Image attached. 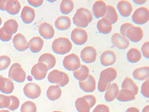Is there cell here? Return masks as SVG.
Wrapping results in <instances>:
<instances>
[{
  "label": "cell",
  "instance_id": "cell-25",
  "mask_svg": "<svg viewBox=\"0 0 149 112\" xmlns=\"http://www.w3.org/2000/svg\"><path fill=\"white\" fill-rule=\"evenodd\" d=\"M71 24L70 17L66 15H62L57 18L55 22V26L58 30H65L70 28Z\"/></svg>",
  "mask_w": 149,
  "mask_h": 112
},
{
  "label": "cell",
  "instance_id": "cell-32",
  "mask_svg": "<svg viewBox=\"0 0 149 112\" xmlns=\"http://www.w3.org/2000/svg\"><path fill=\"white\" fill-rule=\"evenodd\" d=\"M117 100L123 102H128L136 99V95L132 91L122 89L119 91L118 95L116 97Z\"/></svg>",
  "mask_w": 149,
  "mask_h": 112
},
{
  "label": "cell",
  "instance_id": "cell-24",
  "mask_svg": "<svg viewBox=\"0 0 149 112\" xmlns=\"http://www.w3.org/2000/svg\"><path fill=\"white\" fill-rule=\"evenodd\" d=\"M119 86L116 83L111 84L108 89L106 91L104 98L107 102H112L115 99L119 93Z\"/></svg>",
  "mask_w": 149,
  "mask_h": 112
},
{
  "label": "cell",
  "instance_id": "cell-47",
  "mask_svg": "<svg viewBox=\"0 0 149 112\" xmlns=\"http://www.w3.org/2000/svg\"><path fill=\"white\" fill-rule=\"evenodd\" d=\"M84 97L88 101L91 108L93 107L96 104V98L95 96L92 95H85Z\"/></svg>",
  "mask_w": 149,
  "mask_h": 112
},
{
  "label": "cell",
  "instance_id": "cell-6",
  "mask_svg": "<svg viewBox=\"0 0 149 112\" xmlns=\"http://www.w3.org/2000/svg\"><path fill=\"white\" fill-rule=\"evenodd\" d=\"M63 65L68 71H74L81 65V61L79 56L75 53H71L66 56L63 60Z\"/></svg>",
  "mask_w": 149,
  "mask_h": 112
},
{
  "label": "cell",
  "instance_id": "cell-1",
  "mask_svg": "<svg viewBox=\"0 0 149 112\" xmlns=\"http://www.w3.org/2000/svg\"><path fill=\"white\" fill-rule=\"evenodd\" d=\"M92 12L87 8L81 7L77 9L73 17V22L75 25L79 28H86L93 20Z\"/></svg>",
  "mask_w": 149,
  "mask_h": 112
},
{
  "label": "cell",
  "instance_id": "cell-27",
  "mask_svg": "<svg viewBox=\"0 0 149 112\" xmlns=\"http://www.w3.org/2000/svg\"><path fill=\"white\" fill-rule=\"evenodd\" d=\"M62 95V90L58 85L50 86L47 91V96L51 101L59 99Z\"/></svg>",
  "mask_w": 149,
  "mask_h": 112
},
{
  "label": "cell",
  "instance_id": "cell-46",
  "mask_svg": "<svg viewBox=\"0 0 149 112\" xmlns=\"http://www.w3.org/2000/svg\"><path fill=\"white\" fill-rule=\"evenodd\" d=\"M133 26H134V25L132 24L128 23V22L125 23L123 24L120 27V32L121 33V35H123V36H124V37H126L127 30Z\"/></svg>",
  "mask_w": 149,
  "mask_h": 112
},
{
  "label": "cell",
  "instance_id": "cell-49",
  "mask_svg": "<svg viewBox=\"0 0 149 112\" xmlns=\"http://www.w3.org/2000/svg\"><path fill=\"white\" fill-rule=\"evenodd\" d=\"M7 1L0 0V10L5 11V5Z\"/></svg>",
  "mask_w": 149,
  "mask_h": 112
},
{
  "label": "cell",
  "instance_id": "cell-51",
  "mask_svg": "<svg viewBox=\"0 0 149 112\" xmlns=\"http://www.w3.org/2000/svg\"><path fill=\"white\" fill-rule=\"evenodd\" d=\"M133 2H135L136 4H141L145 3L146 2V0L145 1H133Z\"/></svg>",
  "mask_w": 149,
  "mask_h": 112
},
{
  "label": "cell",
  "instance_id": "cell-36",
  "mask_svg": "<svg viewBox=\"0 0 149 112\" xmlns=\"http://www.w3.org/2000/svg\"><path fill=\"white\" fill-rule=\"evenodd\" d=\"M122 89H128L132 91L134 95L138 94L139 91V88L134 81L130 77H126L122 83Z\"/></svg>",
  "mask_w": 149,
  "mask_h": 112
},
{
  "label": "cell",
  "instance_id": "cell-18",
  "mask_svg": "<svg viewBox=\"0 0 149 112\" xmlns=\"http://www.w3.org/2000/svg\"><path fill=\"white\" fill-rule=\"evenodd\" d=\"M100 60L102 65L104 66L112 65L116 60V55L114 51L107 50L102 53Z\"/></svg>",
  "mask_w": 149,
  "mask_h": 112
},
{
  "label": "cell",
  "instance_id": "cell-8",
  "mask_svg": "<svg viewBox=\"0 0 149 112\" xmlns=\"http://www.w3.org/2000/svg\"><path fill=\"white\" fill-rule=\"evenodd\" d=\"M23 91L27 97L31 99H36L39 97L42 91L39 85L32 82L27 83L24 86Z\"/></svg>",
  "mask_w": 149,
  "mask_h": 112
},
{
  "label": "cell",
  "instance_id": "cell-35",
  "mask_svg": "<svg viewBox=\"0 0 149 112\" xmlns=\"http://www.w3.org/2000/svg\"><path fill=\"white\" fill-rule=\"evenodd\" d=\"M107 7V10L104 17L108 20L113 25L118 21V14L117 13L116 9L113 6L111 5H108Z\"/></svg>",
  "mask_w": 149,
  "mask_h": 112
},
{
  "label": "cell",
  "instance_id": "cell-17",
  "mask_svg": "<svg viewBox=\"0 0 149 112\" xmlns=\"http://www.w3.org/2000/svg\"><path fill=\"white\" fill-rule=\"evenodd\" d=\"M118 73L116 69L110 67L103 70L100 73V79L101 81L106 83H111V82L114 81L117 77Z\"/></svg>",
  "mask_w": 149,
  "mask_h": 112
},
{
  "label": "cell",
  "instance_id": "cell-14",
  "mask_svg": "<svg viewBox=\"0 0 149 112\" xmlns=\"http://www.w3.org/2000/svg\"><path fill=\"white\" fill-rule=\"evenodd\" d=\"M13 43L15 48L19 51H25L28 48V43L26 38L22 33H18L14 37Z\"/></svg>",
  "mask_w": 149,
  "mask_h": 112
},
{
  "label": "cell",
  "instance_id": "cell-26",
  "mask_svg": "<svg viewBox=\"0 0 149 112\" xmlns=\"http://www.w3.org/2000/svg\"><path fill=\"white\" fill-rule=\"evenodd\" d=\"M21 4L17 0L7 1L5 5V10L9 14L14 15H17L20 12Z\"/></svg>",
  "mask_w": 149,
  "mask_h": 112
},
{
  "label": "cell",
  "instance_id": "cell-53",
  "mask_svg": "<svg viewBox=\"0 0 149 112\" xmlns=\"http://www.w3.org/2000/svg\"><path fill=\"white\" fill-rule=\"evenodd\" d=\"M0 112H10L9 111H7V110H1L0 111Z\"/></svg>",
  "mask_w": 149,
  "mask_h": 112
},
{
  "label": "cell",
  "instance_id": "cell-40",
  "mask_svg": "<svg viewBox=\"0 0 149 112\" xmlns=\"http://www.w3.org/2000/svg\"><path fill=\"white\" fill-rule=\"evenodd\" d=\"M10 99V104L8 108L10 111H15L17 109H18L19 104H20V101L18 98L14 96L11 95L9 96Z\"/></svg>",
  "mask_w": 149,
  "mask_h": 112
},
{
  "label": "cell",
  "instance_id": "cell-48",
  "mask_svg": "<svg viewBox=\"0 0 149 112\" xmlns=\"http://www.w3.org/2000/svg\"><path fill=\"white\" fill-rule=\"evenodd\" d=\"M27 2L29 3L32 6L34 7H38L40 6L43 3V0H37V1H33V0H28Z\"/></svg>",
  "mask_w": 149,
  "mask_h": 112
},
{
  "label": "cell",
  "instance_id": "cell-52",
  "mask_svg": "<svg viewBox=\"0 0 149 112\" xmlns=\"http://www.w3.org/2000/svg\"><path fill=\"white\" fill-rule=\"evenodd\" d=\"M149 112V106L147 105L144 108H143V111L142 112Z\"/></svg>",
  "mask_w": 149,
  "mask_h": 112
},
{
  "label": "cell",
  "instance_id": "cell-34",
  "mask_svg": "<svg viewBox=\"0 0 149 112\" xmlns=\"http://www.w3.org/2000/svg\"><path fill=\"white\" fill-rule=\"evenodd\" d=\"M141 52L136 48H131L127 52V59L131 63H138L141 59Z\"/></svg>",
  "mask_w": 149,
  "mask_h": 112
},
{
  "label": "cell",
  "instance_id": "cell-21",
  "mask_svg": "<svg viewBox=\"0 0 149 112\" xmlns=\"http://www.w3.org/2000/svg\"><path fill=\"white\" fill-rule=\"evenodd\" d=\"M117 7L119 13L123 17H128L130 16L132 12H133L132 5L128 1H120L118 2Z\"/></svg>",
  "mask_w": 149,
  "mask_h": 112
},
{
  "label": "cell",
  "instance_id": "cell-20",
  "mask_svg": "<svg viewBox=\"0 0 149 112\" xmlns=\"http://www.w3.org/2000/svg\"><path fill=\"white\" fill-rule=\"evenodd\" d=\"M14 90L13 82L10 79L0 75V91L6 94H11Z\"/></svg>",
  "mask_w": 149,
  "mask_h": 112
},
{
  "label": "cell",
  "instance_id": "cell-29",
  "mask_svg": "<svg viewBox=\"0 0 149 112\" xmlns=\"http://www.w3.org/2000/svg\"><path fill=\"white\" fill-rule=\"evenodd\" d=\"M38 62L43 63L47 65L48 70L53 68L56 63V59L55 57L50 53H45L40 56Z\"/></svg>",
  "mask_w": 149,
  "mask_h": 112
},
{
  "label": "cell",
  "instance_id": "cell-54",
  "mask_svg": "<svg viewBox=\"0 0 149 112\" xmlns=\"http://www.w3.org/2000/svg\"><path fill=\"white\" fill-rule=\"evenodd\" d=\"M2 23V19H1V17H0V26L1 25Z\"/></svg>",
  "mask_w": 149,
  "mask_h": 112
},
{
  "label": "cell",
  "instance_id": "cell-39",
  "mask_svg": "<svg viewBox=\"0 0 149 112\" xmlns=\"http://www.w3.org/2000/svg\"><path fill=\"white\" fill-rule=\"evenodd\" d=\"M11 63V59L8 56H3L0 57V71L4 70L9 67Z\"/></svg>",
  "mask_w": 149,
  "mask_h": 112
},
{
  "label": "cell",
  "instance_id": "cell-44",
  "mask_svg": "<svg viewBox=\"0 0 149 112\" xmlns=\"http://www.w3.org/2000/svg\"><path fill=\"white\" fill-rule=\"evenodd\" d=\"M92 112H110L109 107L104 104H100L96 106Z\"/></svg>",
  "mask_w": 149,
  "mask_h": 112
},
{
  "label": "cell",
  "instance_id": "cell-12",
  "mask_svg": "<svg viewBox=\"0 0 149 112\" xmlns=\"http://www.w3.org/2000/svg\"><path fill=\"white\" fill-rule=\"evenodd\" d=\"M111 42L114 46L120 50H125L129 47L130 42L126 37L118 33H115L112 35Z\"/></svg>",
  "mask_w": 149,
  "mask_h": 112
},
{
  "label": "cell",
  "instance_id": "cell-10",
  "mask_svg": "<svg viewBox=\"0 0 149 112\" xmlns=\"http://www.w3.org/2000/svg\"><path fill=\"white\" fill-rule=\"evenodd\" d=\"M97 52L95 48L92 46H88L84 48L80 53V57L83 62L90 64L96 60Z\"/></svg>",
  "mask_w": 149,
  "mask_h": 112
},
{
  "label": "cell",
  "instance_id": "cell-19",
  "mask_svg": "<svg viewBox=\"0 0 149 112\" xmlns=\"http://www.w3.org/2000/svg\"><path fill=\"white\" fill-rule=\"evenodd\" d=\"M35 17V11L33 8L26 6L22 9L21 17L24 23L26 24H31L33 21Z\"/></svg>",
  "mask_w": 149,
  "mask_h": 112
},
{
  "label": "cell",
  "instance_id": "cell-55",
  "mask_svg": "<svg viewBox=\"0 0 149 112\" xmlns=\"http://www.w3.org/2000/svg\"><path fill=\"white\" fill-rule=\"evenodd\" d=\"M53 112H61V111H53Z\"/></svg>",
  "mask_w": 149,
  "mask_h": 112
},
{
  "label": "cell",
  "instance_id": "cell-41",
  "mask_svg": "<svg viewBox=\"0 0 149 112\" xmlns=\"http://www.w3.org/2000/svg\"><path fill=\"white\" fill-rule=\"evenodd\" d=\"M149 79L146 80L141 87V93L146 98H149Z\"/></svg>",
  "mask_w": 149,
  "mask_h": 112
},
{
  "label": "cell",
  "instance_id": "cell-28",
  "mask_svg": "<svg viewBox=\"0 0 149 112\" xmlns=\"http://www.w3.org/2000/svg\"><path fill=\"white\" fill-rule=\"evenodd\" d=\"M133 77L136 80L143 81L149 78V67L143 66L135 69L133 73Z\"/></svg>",
  "mask_w": 149,
  "mask_h": 112
},
{
  "label": "cell",
  "instance_id": "cell-2",
  "mask_svg": "<svg viewBox=\"0 0 149 112\" xmlns=\"http://www.w3.org/2000/svg\"><path fill=\"white\" fill-rule=\"evenodd\" d=\"M72 48V43L66 37H60L55 39L52 44L54 52L60 55H64L70 52Z\"/></svg>",
  "mask_w": 149,
  "mask_h": 112
},
{
  "label": "cell",
  "instance_id": "cell-4",
  "mask_svg": "<svg viewBox=\"0 0 149 112\" xmlns=\"http://www.w3.org/2000/svg\"><path fill=\"white\" fill-rule=\"evenodd\" d=\"M8 77L15 82L22 83L25 81L26 75L21 65L16 63L12 65L9 69Z\"/></svg>",
  "mask_w": 149,
  "mask_h": 112
},
{
  "label": "cell",
  "instance_id": "cell-31",
  "mask_svg": "<svg viewBox=\"0 0 149 112\" xmlns=\"http://www.w3.org/2000/svg\"><path fill=\"white\" fill-rule=\"evenodd\" d=\"M75 106L79 112H90L91 108L88 101L84 96L77 99L75 102Z\"/></svg>",
  "mask_w": 149,
  "mask_h": 112
},
{
  "label": "cell",
  "instance_id": "cell-38",
  "mask_svg": "<svg viewBox=\"0 0 149 112\" xmlns=\"http://www.w3.org/2000/svg\"><path fill=\"white\" fill-rule=\"evenodd\" d=\"M37 107L36 104L30 101H28L22 104L21 107V112H37Z\"/></svg>",
  "mask_w": 149,
  "mask_h": 112
},
{
  "label": "cell",
  "instance_id": "cell-9",
  "mask_svg": "<svg viewBox=\"0 0 149 112\" xmlns=\"http://www.w3.org/2000/svg\"><path fill=\"white\" fill-rule=\"evenodd\" d=\"M48 70L47 65L43 63L38 62L32 67L31 69V75L36 80L40 81L46 77Z\"/></svg>",
  "mask_w": 149,
  "mask_h": 112
},
{
  "label": "cell",
  "instance_id": "cell-22",
  "mask_svg": "<svg viewBox=\"0 0 149 112\" xmlns=\"http://www.w3.org/2000/svg\"><path fill=\"white\" fill-rule=\"evenodd\" d=\"M44 45V40L40 37H33L28 43V48L33 53L40 52Z\"/></svg>",
  "mask_w": 149,
  "mask_h": 112
},
{
  "label": "cell",
  "instance_id": "cell-23",
  "mask_svg": "<svg viewBox=\"0 0 149 112\" xmlns=\"http://www.w3.org/2000/svg\"><path fill=\"white\" fill-rule=\"evenodd\" d=\"M97 28L100 33L107 35L110 33L113 30V25L108 20L103 17L97 22Z\"/></svg>",
  "mask_w": 149,
  "mask_h": 112
},
{
  "label": "cell",
  "instance_id": "cell-16",
  "mask_svg": "<svg viewBox=\"0 0 149 112\" xmlns=\"http://www.w3.org/2000/svg\"><path fill=\"white\" fill-rule=\"evenodd\" d=\"M38 30L40 36L44 39H52L55 35V30L53 26L48 22L41 24L39 26Z\"/></svg>",
  "mask_w": 149,
  "mask_h": 112
},
{
  "label": "cell",
  "instance_id": "cell-5",
  "mask_svg": "<svg viewBox=\"0 0 149 112\" xmlns=\"http://www.w3.org/2000/svg\"><path fill=\"white\" fill-rule=\"evenodd\" d=\"M132 21L137 25H144L149 21V10L145 7L136 9L132 17Z\"/></svg>",
  "mask_w": 149,
  "mask_h": 112
},
{
  "label": "cell",
  "instance_id": "cell-37",
  "mask_svg": "<svg viewBox=\"0 0 149 112\" xmlns=\"http://www.w3.org/2000/svg\"><path fill=\"white\" fill-rule=\"evenodd\" d=\"M74 7V3L72 0H63L60 4V10L62 14L67 15L71 13Z\"/></svg>",
  "mask_w": 149,
  "mask_h": 112
},
{
  "label": "cell",
  "instance_id": "cell-42",
  "mask_svg": "<svg viewBox=\"0 0 149 112\" xmlns=\"http://www.w3.org/2000/svg\"><path fill=\"white\" fill-rule=\"evenodd\" d=\"M10 104L9 96L0 94V108H8Z\"/></svg>",
  "mask_w": 149,
  "mask_h": 112
},
{
  "label": "cell",
  "instance_id": "cell-11",
  "mask_svg": "<svg viewBox=\"0 0 149 112\" xmlns=\"http://www.w3.org/2000/svg\"><path fill=\"white\" fill-rule=\"evenodd\" d=\"M144 32L143 29L138 26H133L130 28L126 32V37L133 43L139 42L143 39Z\"/></svg>",
  "mask_w": 149,
  "mask_h": 112
},
{
  "label": "cell",
  "instance_id": "cell-13",
  "mask_svg": "<svg viewBox=\"0 0 149 112\" xmlns=\"http://www.w3.org/2000/svg\"><path fill=\"white\" fill-rule=\"evenodd\" d=\"M80 88L86 93H92L96 89V81L94 77L89 75L86 80L79 82Z\"/></svg>",
  "mask_w": 149,
  "mask_h": 112
},
{
  "label": "cell",
  "instance_id": "cell-33",
  "mask_svg": "<svg viewBox=\"0 0 149 112\" xmlns=\"http://www.w3.org/2000/svg\"><path fill=\"white\" fill-rule=\"evenodd\" d=\"M18 24L17 21L13 19H9L3 25V30L5 32L9 35H12L18 31Z\"/></svg>",
  "mask_w": 149,
  "mask_h": 112
},
{
  "label": "cell",
  "instance_id": "cell-45",
  "mask_svg": "<svg viewBox=\"0 0 149 112\" xmlns=\"http://www.w3.org/2000/svg\"><path fill=\"white\" fill-rule=\"evenodd\" d=\"M141 52L145 58H149V41H146L141 46Z\"/></svg>",
  "mask_w": 149,
  "mask_h": 112
},
{
  "label": "cell",
  "instance_id": "cell-43",
  "mask_svg": "<svg viewBox=\"0 0 149 112\" xmlns=\"http://www.w3.org/2000/svg\"><path fill=\"white\" fill-rule=\"evenodd\" d=\"M12 38V35L6 33L3 30V27L0 29V40L3 42L9 41Z\"/></svg>",
  "mask_w": 149,
  "mask_h": 112
},
{
  "label": "cell",
  "instance_id": "cell-3",
  "mask_svg": "<svg viewBox=\"0 0 149 112\" xmlns=\"http://www.w3.org/2000/svg\"><path fill=\"white\" fill-rule=\"evenodd\" d=\"M48 80L52 83H57L60 86H66L70 81L68 75L63 71L55 69L49 73Z\"/></svg>",
  "mask_w": 149,
  "mask_h": 112
},
{
  "label": "cell",
  "instance_id": "cell-15",
  "mask_svg": "<svg viewBox=\"0 0 149 112\" xmlns=\"http://www.w3.org/2000/svg\"><path fill=\"white\" fill-rule=\"evenodd\" d=\"M107 7L104 1L98 0L94 3L92 7V12L93 15L97 19H99L105 16L107 12Z\"/></svg>",
  "mask_w": 149,
  "mask_h": 112
},
{
  "label": "cell",
  "instance_id": "cell-30",
  "mask_svg": "<svg viewBox=\"0 0 149 112\" xmlns=\"http://www.w3.org/2000/svg\"><path fill=\"white\" fill-rule=\"evenodd\" d=\"M90 70L87 66L81 65L78 70L73 71V75L75 79L80 81H83L87 79L89 76Z\"/></svg>",
  "mask_w": 149,
  "mask_h": 112
},
{
  "label": "cell",
  "instance_id": "cell-7",
  "mask_svg": "<svg viewBox=\"0 0 149 112\" xmlns=\"http://www.w3.org/2000/svg\"><path fill=\"white\" fill-rule=\"evenodd\" d=\"M70 38L75 44L80 46L83 45L88 41V32L83 28H75L72 31Z\"/></svg>",
  "mask_w": 149,
  "mask_h": 112
},
{
  "label": "cell",
  "instance_id": "cell-50",
  "mask_svg": "<svg viewBox=\"0 0 149 112\" xmlns=\"http://www.w3.org/2000/svg\"><path fill=\"white\" fill-rule=\"evenodd\" d=\"M126 112H140L139 109L138 108H136V107H130V108H128Z\"/></svg>",
  "mask_w": 149,
  "mask_h": 112
}]
</instances>
